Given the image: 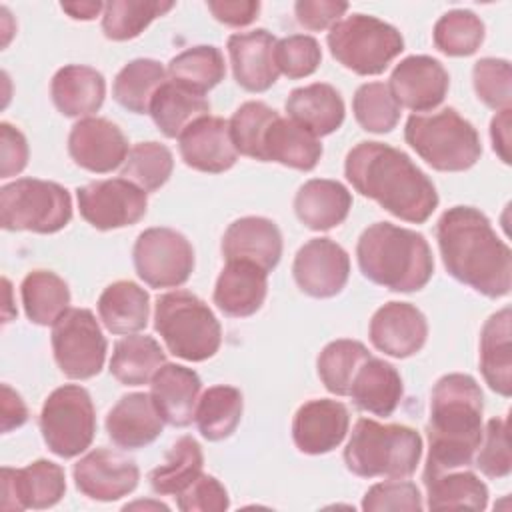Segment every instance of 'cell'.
<instances>
[{
    "label": "cell",
    "mask_w": 512,
    "mask_h": 512,
    "mask_svg": "<svg viewBox=\"0 0 512 512\" xmlns=\"http://www.w3.org/2000/svg\"><path fill=\"white\" fill-rule=\"evenodd\" d=\"M0 420H2V432L20 428L28 420V408H26L22 396L16 390H12L8 384H2Z\"/></svg>",
    "instance_id": "cell-56"
},
{
    "label": "cell",
    "mask_w": 512,
    "mask_h": 512,
    "mask_svg": "<svg viewBox=\"0 0 512 512\" xmlns=\"http://www.w3.org/2000/svg\"><path fill=\"white\" fill-rule=\"evenodd\" d=\"M0 176L10 178L20 174L28 164V142L24 134L8 122L0 124Z\"/></svg>",
    "instance_id": "cell-54"
},
{
    "label": "cell",
    "mask_w": 512,
    "mask_h": 512,
    "mask_svg": "<svg viewBox=\"0 0 512 512\" xmlns=\"http://www.w3.org/2000/svg\"><path fill=\"white\" fill-rule=\"evenodd\" d=\"M164 420L146 392L122 396L106 416L108 438L122 450H138L162 434Z\"/></svg>",
    "instance_id": "cell-24"
},
{
    "label": "cell",
    "mask_w": 512,
    "mask_h": 512,
    "mask_svg": "<svg viewBox=\"0 0 512 512\" xmlns=\"http://www.w3.org/2000/svg\"><path fill=\"white\" fill-rule=\"evenodd\" d=\"M360 272L392 292L422 290L434 272V258L426 238L390 222L370 224L358 238Z\"/></svg>",
    "instance_id": "cell-4"
},
{
    "label": "cell",
    "mask_w": 512,
    "mask_h": 512,
    "mask_svg": "<svg viewBox=\"0 0 512 512\" xmlns=\"http://www.w3.org/2000/svg\"><path fill=\"white\" fill-rule=\"evenodd\" d=\"M24 312L38 326H54L70 308L68 284L50 270H32L20 286Z\"/></svg>",
    "instance_id": "cell-37"
},
{
    "label": "cell",
    "mask_w": 512,
    "mask_h": 512,
    "mask_svg": "<svg viewBox=\"0 0 512 512\" xmlns=\"http://www.w3.org/2000/svg\"><path fill=\"white\" fill-rule=\"evenodd\" d=\"M510 112V108L500 110L490 122L492 148L504 164H510Z\"/></svg>",
    "instance_id": "cell-57"
},
{
    "label": "cell",
    "mask_w": 512,
    "mask_h": 512,
    "mask_svg": "<svg viewBox=\"0 0 512 512\" xmlns=\"http://www.w3.org/2000/svg\"><path fill=\"white\" fill-rule=\"evenodd\" d=\"M98 314L112 334H136L148 324L150 296L132 280L112 282L98 298Z\"/></svg>",
    "instance_id": "cell-33"
},
{
    "label": "cell",
    "mask_w": 512,
    "mask_h": 512,
    "mask_svg": "<svg viewBox=\"0 0 512 512\" xmlns=\"http://www.w3.org/2000/svg\"><path fill=\"white\" fill-rule=\"evenodd\" d=\"M76 488L98 502H112L134 492L140 480L136 462L120 452L96 448L74 464Z\"/></svg>",
    "instance_id": "cell-16"
},
{
    "label": "cell",
    "mask_w": 512,
    "mask_h": 512,
    "mask_svg": "<svg viewBox=\"0 0 512 512\" xmlns=\"http://www.w3.org/2000/svg\"><path fill=\"white\" fill-rule=\"evenodd\" d=\"M150 396L170 426L184 428L192 424L200 400V376L182 364H164L152 378Z\"/></svg>",
    "instance_id": "cell-26"
},
{
    "label": "cell",
    "mask_w": 512,
    "mask_h": 512,
    "mask_svg": "<svg viewBox=\"0 0 512 512\" xmlns=\"http://www.w3.org/2000/svg\"><path fill=\"white\" fill-rule=\"evenodd\" d=\"M376 350L392 358H408L420 352L428 338L426 316L408 302H388L378 308L368 328Z\"/></svg>",
    "instance_id": "cell-20"
},
{
    "label": "cell",
    "mask_w": 512,
    "mask_h": 512,
    "mask_svg": "<svg viewBox=\"0 0 512 512\" xmlns=\"http://www.w3.org/2000/svg\"><path fill=\"white\" fill-rule=\"evenodd\" d=\"M40 432L60 458H74L90 448L96 434V410L86 388L64 384L44 402L40 412Z\"/></svg>",
    "instance_id": "cell-10"
},
{
    "label": "cell",
    "mask_w": 512,
    "mask_h": 512,
    "mask_svg": "<svg viewBox=\"0 0 512 512\" xmlns=\"http://www.w3.org/2000/svg\"><path fill=\"white\" fill-rule=\"evenodd\" d=\"M404 138L428 166L440 172H464L482 156L476 128L454 108L412 114L406 120Z\"/></svg>",
    "instance_id": "cell-7"
},
{
    "label": "cell",
    "mask_w": 512,
    "mask_h": 512,
    "mask_svg": "<svg viewBox=\"0 0 512 512\" xmlns=\"http://www.w3.org/2000/svg\"><path fill=\"white\" fill-rule=\"evenodd\" d=\"M442 262L452 278L486 298H502L512 288V252L490 220L472 206L448 208L436 224Z\"/></svg>",
    "instance_id": "cell-1"
},
{
    "label": "cell",
    "mask_w": 512,
    "mask_h": 512,
    "mask_svg": "<svg viewBox=\"0 0 512 512\" xmlns=\"http://www.w3.org/2000/svg\"><path fill=\"white\" fill-rule=\"evenodd\" d=\"M2 510H44L58 504L66 492L64 468L36 460L24 468H2Z\"/></svg>",
    "instance_id": "cell-15"
},
{
    "label": "cell",
    "mask_w": 512,
    "mask_h": 512,
    "mask_svg": "<svg viewBox=\"0 0 512 512\" xmlns=\"http://www.w3.org/2000/svg\"><path fill=\"white\" fill-rule=\"evenodd\" d=\"M174 8L162 0H112L104 4L102 32L108 40L124 42L140 36L150 22Z\"/></svg>",
    "instance_id": "cell-42"
},
{
    "label": "cell",
    "mask_w": 512,
    "mask_h": 512,
    "mask_svg": "<svg viewBox=\"0 0 512 512\" xmlns=\"http://www.w3.org/2000/svg\"><path fill=\"white\" fill-rule=\"evenodd\" d=\"M404 394L398 370L382 358H366L358 368L348 396L362 412L374 416H392Z\"/></svg>",
    "instance_id": "cell-30"
},
{
    "label": "cell",
    "mask_w": 512,
    "mask_h": 512,
    "mask_svg": "<svg viewBox=\"0 0 512 512\" xmlns=\"http://www.w3.org/2000/svg\"><path fill=\"white\" fill-rule=\"evenodd\" d=\"M154 328L170 354L204 362L212 358L222 342V328L204 300L188 290H174L158 296Z\"/></svg>",
    "instance_id": "cell-6"
},
{
    "label": "cell",
    "mask_w": 512,
    "mask_h": 512,
    "mask_svg": "<svg viewBox=\"0 0 512 512\" xmlns=\"http://www.w3.org/2000/svg\"><path fill=\"white\" fill-rule=\"evenodd\" d=\"M68 152L80 168L94 174H106L124 164L130 150L124 132L114 122L88 116L72 126Z\"/></svg>",
    "instance_id": "cell-18"
},
{
    "label": "cell",
    "mask_w": 512,
    "mask_h": 512,
    "mask_svg": "<svg viewBox=\"0 0 512 512\" xmlns=\"http://www.w3.org/2000/svg\"><path fill=\"white\" fill-rule=\"evenodd\" d=\"M322 50L314 36L292 34L276 42L278 72L296 80L314 74L320 66Z\"/></svg>",
    "instance_id": "cell-49"
},
{
    "label": "cell",
    "mask_w": 512,
    "mask_h": 512,
    "mask_svg": "<svg viewBox=\"0 0 512 512\" xmlns=\"http://www.w3.org/2000/svg\"><path fill=\"white\" fill-rule=\"evenodd\" d=\"M242 408V392L234 386L218 384L200 396L194 420L206 440L218 442L236 432L242 418Z\"/></svg>",
    "instance_id": "cell-39"
},
{
    "label": "cell",
    "mask_w": 512,
    "mask_h": 512,
    "mask_svg": "<svg viewBox=\"0 0 512 512\" xmlns=\"http://www.w3.org/2000/svg\"><path fill=\"white\" fill-rule=\"evenodd\" d=\"M372 354L358 340H334L326 344L316 360L318 376L324 388L336 396H348L358 368Z\"/></svg>",
    "instance_id": "cell-43"
},
{
    "label": "cell",
    "mask_w": 512,
    "mask_h": 512,
    "mask_svg": "<svg viewBox=\"0 0 512 512\" xmlns=\"http://www.w3.org/2000/svg\"><path fill=\"white\" fill-rule=\"evenodd\" d=\"M276 116L278 112L264 102H244L228 120L236 152L262 162V140Z\"/></svg>",
    "instance_id": "cell-47"
},
{
    "label": "cell",
    "mask_w": 512,
    "mask_h": 512,
    "mask_svg": "<svg viewBox=\"0 0 512 512\" xmlns=\"http://www.w3.org/2000/svg\"><path fill=\"white\" fill-rule=\"evenodd\" d=\"M322 156V144L308 130L280 114L270 122L262 140V162H278L282 166L310 172Z\"/></svg>",
    "instance_id": "cell-31"
},
{
    "label": "cell",
    "mask_w": 512,
    "mask_h": 512,
    "mask_svg": "<svg viewBox=\"0 0 512 512\" xmlns=\"http://www.w3.org/2000/svg\"><path fill=\"white\" fill-rule=\"evenodd\" d=\"M106 348L100 324L88 308H70L52 326L54 360L70 380H88L100 374Z\"/></svg>",
    "instance_id": "cell-11"
},
{
    "label": "cell",
    "mask_w": 512,
    "mask_h": 512,
    "mask_svg": "<svg viewBox=\"0 0 512 512\" xmlns=\"http://www.w3.org/2000/svg\"><path fill=\"white\" fill-rule=\"evenodd\" d=\"M72 220L70 192L48 180L18 178L0 188V224L4 230L54 234Z\"/></svg>",
    "instance_id": "cell-9"
},
{
    "label": "cell",
    "mask_w": 512,
    "mask_h": 512,
    "mask_svg": "<svg viewBox=\"0 0 512 512\" xmlns=\"http://www.w3.org/2000/svg\"><path fill=\"white\" fill-rule=\"evenodd\" d=\"M174 170L172 152L160 142H138L130 148L120 176L144 192L162 188Z\"/></svg>",
    "instance_id": "cell-44"
},
{
    "label": "cell",
    "mask_w": 512,
    "mask_h": 512,
    "mask_svg": "<svg viewBox=\"0 0 512 512\" xmlns=\"http://www.w3.org/2000/svg\"><path fill=\"white\" fill-rule=\"evenodd\" d=\"M50 96L64 116L88 118L104 104L106 80L92 66L68 64L54 74Z\"/></svg>",
    "instance_id": "cell-29"
},
{
    "label": "cell",
    "mask_w": 512,
    "mask_h": 512,
    "mask_svg": "<svg viewBox=\"0 0 512 512\" xmlns=\"http://www.w3.org/2000/svg\"><path fill=\"white\" fill-rule=\"evenodd\" d=\"M176 504L182 512H224L230 506V498L218 478L202 472L176 494Z\"/></svg>",
    "instance_id": "cell-52"
},
{
    "label": "cell",
    "mask_w": 512,
    "mask_h": 512,
    "mask_svg": "<svg viewBox=\"0 0 512 512\" xmlns=\"http://www.w3.org/2000/svg\"><path fill=\"white\" fill-rule=\"evenodd\" d=\"M422 456V436L402 424L358 418L344 448L346 468L360 478H408Z\"/></svg>",
    "instance_id": "cell-5"
},
{
    "label": "cell",
    "mask_w": 512,
    "mask_h": 512,
    "mask_svg": "<svg viewBox=\"0 0 512 512\" xmlns=\"http://www.w3.org/2000/svg\"><path fill=\"white\" fill-rule=\"evenodd\" d=\"M348 10L346 2L332 0H298L294 4V14L300 26L306 30H326L340 22V16Z\"/></svg>",
    "instance_id": "cell-53"
},
{
    "label": "cell",
    "mask_w": 512,
    "mask_h": 512,
    "mask_svg": "<svg viewBox=\"0 0 512 512\" xmlns=\"http://www.w3.org/2000/svg\"><path fill=\"white\" fill-rule=\"evenodd\" d=\"M132 260L136 274L150 288H178L194 270V248L172 228H148L138 234Z\"/></svg>",
    "instance_id": "cell-12"
},
{
    "label": "cell",
    "mask_w": 512,
    "mask_h": 512,
    "mask_svg": "<svg viewBox=\"0 0 512 512\" xmlns=\"http://www.w3.org/2000/svg\"><path fill=\"white\" fill-rule=\"evenodd\" d=\"M510 308L494 312L482 326L480 334V370L496 394H512V346H510Z\"/></svg>",
    "instance_id": "cell-32"
},
{
    "label": "cell",
    "mask_w": 512,
    "mask_h": 512,
    "mask_svg": "<svg viewBox=\"0 0 512 512\" xmlns=\"http://www.w3.org/2000/svg\"><path fill=\"white\" fill-rule=\"evenodd\" d=\"M482 412L484 396L472 376L452 372L434 384L424 474L472 466L484 432Z\"/></svg>",
    "instance_id": "cell-3"
},
{
    "label": "cell",
    "mask_w": 512,
    "mask_h": 512,
    "mask_svg": "<svg viewBox=\"0 0 512 512\" xmlns=\"http://www.w3.org/2000/svg\"><path fill=\"white\" fill-rule=\"evenodd\" d=\"M484 22L472 10H450L434 24V46L446 56H472L484 42Z\"/></svg>",
    "instance_id": "cell-45"
},
{
    "label": "cell",
    "mask_w": 512,
    "mask_h": 512,
    "mask_svg": "<svg viewBox=\"0 0 512 512\" xmlns=\"http://www.w3.org/2000/svg\"><path fill=\"white\" fill-rule=\"evenodd\" d=\"M292 274L298 288L312 298H332L350 276L348 252L330 238H312L294 256Z\"/></svg>",
    "instance_id": "cell-14"
},
{
    "label": "cell",
    "mask_w": 512,
    "mask_h": 512,
    "mask_svg": "<svg viewBox=\"0 0 512 512\" xmlns=\"http://www.w3.org/2000/svg\"><path fill=\"white\" fill-rule=\"evenodd\" d=\"M326 42L332 58L360 76L382 74L404 50L402 34L392 24L368 14H352L336 22Z\"/></svg>",
    "instance_id": "cell-8"
},
{
    "label": "cell",
    "mask_w": 512,
    "mask_h": 512,
    "mask_svg": "<svg viewBox=\"0 0 512 512\" xmlns=\"http://www.w3.org/2000/svg\"><path fill=\"white\" fill-rule=\"evenodd\" d=\"M388 88L400 108L428 112L440 106L450 88V76L442 62L432 56H408L396 64Z\"/></svg>",
    "instance_id": "cell-17"
},
{
    "label": "cell",
    "mask_w": 512,
    "mask_h": 512,
    "mask_svg": "<svg viewBox=\"0 0 512 512\" xmlns=\"http://www.w3.org/2000/svg\"><path fill=\"white\" fill-rule=\"evenodd\" d=\"M178 150L186 166L208 174L226 172L238 160L228 120L210 114L178 136Z\"/></svg>",
    "instance_id": "cell-21"
},
{
    "label": "cell",
    "mask_w": 512,
    "mask_h": 512,
    "mask_svg": "<svg viewBox=\"0 0 512 512\" xmlns=\"http://www.w3.org/2000/svg\"><path fill=\"white\" fill-rule=\"evenodd\" d=\"M422 480L430 510H484L488 506L486 484L466 468L424 474Z\"/></svg>",
    "instance_id": "cell-34"
},
{
    "label": "cell",
    "mask_w": 512,
    "mask_h": 512,
    "mask_svg": "<svg viewBox=\"0 0 512 512\" xmlns=\"http://www.w3.org/2000/svg\"><path fill=\"white\" fill-rule=\"evenodd\" d=\"M164 364V350L152 336L126 334L114 344L110 374L124 386H142L152 382Z\"/></svg>",
    "instance_id": "cell-36"
},
{
    "label": "cell",
    "mask_w": 512,
    "mask_h": 512,
    "mask_svg": "<svg viewBox=\"0 0 512 512\" xmlns=\"http://www.w3.org/2000/svg\"><path fill=\"white\" fill-rule=\"evenodd\" d=\"M472 84L478 100L492 110L512 104V68L504 58H480L472 68Z\"/></svg>",
    "instance_id": "cell-48"
},
{
    "label": "cell",
    "mask_w": 512,
    "mask_h": 512,
    "mask_svg": "<svg viewBox=\"0 0 512 512\" xmlns=\"http://www.w3.org/2000/svg\"><path fill=\"white\" fill-rule=\"evenodd\" d=\"M166 72L172 82L198 96H204L224 80L226 64L222 52L216 46L200 44L176 54L168 62Z\"/></svg>",
    "instance_id": "cell-40"
},
{
    "label": "cell",
    "mask_w": 512,
    "mask_h": 512,
    "mask_svg": "<svg viewBox=\"0 0 512 512\" xmlns=\"http://www.w3.org/2000/svg\"><path fill=\"white\" fill-rule=\"evenodd\" d=\"M344 174L356 192L404 222L422 224L438 208V192L432 180L408 154L388 144H356L346 154Z\"/></svg>",
    "instance_id": "cell-2"
},
{
    "label": "cell",
    "mask_w": 512,
    "mask_h": 512,
    "mask_svg": "<svg viewBox=\"0 0 512 512\" xmlns=\"http://www.w3.org/2000/svg\"><path fill=\"white\" fill-rule=\"evenodd\" d=\"M476 466L488 478H506L512 470L506 418H490L482 432Z\"/></svg>",
    "instance_id": "cell-50"
},
{
    "label": "cell",
    "mask_w": 512,
    "mask_h": 512,
    "mask_svg": "<svg viewBox=\"0 0 512 512\" xmlns=\"http://www.w3.org/2000/svg\"><path fill=\"white\" fill-rule=\"evenodd\" d=\"M276 38L264 30L238 32L228 38L234 80L248 92H266L278 80Z\"/></svg>",
    "instance_id": "cell-22"
},
{
    "label": "cell",
    "mask_w": 512,
    "mask_h": 512,
    "mask_svg": "<svg viewBox=\"0 0 512 512\" xmlns=\"http://www.w3.org/2000/svg\"><path fill=\"white\" fill-rule=\"evenodd\" d=\"M168 72L158 60L136 58L130 60L114 78L112 96L114 100L134 114L150 112L152 98L158 88L166 82Z\"/></svg>",
    "instance_id": "cell-38"
},
{
    "label": "cell",
    "mask_w": 512,
    "mask_h": 512,
    "mask_svg": "<svg viewBox=\"0 0 512 512\" xmlns=\"http://www.w3.org/2000/svg\"><path fill=\"white\" fill-rule=\"evenodd\" d=\"M80 216L96 230H116L140 222L148 208L146 192L124 178L96 180L76 190Z\"/></svg>",
    "instance_id": "cell-13"
},
{
    "label": "cell",
    "mask_w": 512,
    "mask_h": 512,
    "mask_svg": "<svg viewBox=\"0 0 512 512\" xmlns=\"http://www.w3.org/2000/svg\"><path fill=\"white\" fill-rule=\"evenodd\" d=\"M222 256L226 262L244 260L272 272L282 256L280 228L262 216L238 218L222 236Z\"/></svg>",
    "instance_id": "cell-23"
},
{
    "label": "cell",
    "mask_w": 512,
    "mask_h": 512,
    "mask_svg": "<svg viewBox=\"0 0 512 512\" xmlns=\"http://www.w3.org/2000/svg\"><path fill=\"white\" fill-rule=\"evenodd\" d=\"M348 426L350 414L342 402L314 398L296 410L292 420V440L300 452L320 456L342 444Z\"/></svg>",
    "instance_id": "cell-19"
},
{
    "label": "cell",
    "mask_w": 512,
    "mask_h": 512,
    "mask_svg": "<svg viewBox=\"0 0 512 512\" xmlns=\"http://www.w3.org/2000/svg\"><path fill=\"white\" fill-rule=\"evenodd\" d=\"M268 292V272L244 260H230L214 286V304L230 318L256 314Z\"/></svg>",
    "instance_id": "cell-25"
},
{
    "label": "cell",
    "mask_w": 512,
    "mask_h": 512,
    "mask_svg": "<svg viewBox=\"0 0 512 512\" xmlns=\"http://www.w3.org/2000/svg\"><path fill=\"white\" fill-rule=\"evenodd\" d=\"M288 118L308 130L312 136H328L336 132L346 116V106L340 92L326 84L314 82L294 88L286 98Z\"/></svg>",
    "instance_id": "cell-27"
},
{
    "label": "cell",
    "mask_w": 512,
    "mask_h": 512,
    "mask_svg": "<svg viewBox=\"0 0 512 512\" xmlns=\"http://www.w3.org/2000/svg\"><path fill=\"white\" fill-rule=\"evenodd\" d=\"M424 508L422 494L416 484L402 478L390 482H378L368 488L362 498V510L366 512H418Z\"/></svg>",
    "instance_id": "cell-51"
},
{
    "label": "cell",
    "mask_w": 512,
    "mask_h": 512,
    "mask_svg": "<svg viewBox=\"0 0 512 512\" xmlns=\"http://www.w3.org/2000/svg\"><path fill=\"white\" fill-rule=\"evenodd\" d=\"M352 208V194L336 180L312 178L304 182L294 196L298 220L316 232L340 226Z\"/></svg>",
    "instance_id": "cell-28"
},
{
    "label": "cell",
    "mask_w": 512,
    "mask_h": 512,
    "mask_svg": "<svg viewBox=\"0 0 512 512\" xmlns=\"http://www.w3.org/2000/svg\"><path fill=\"white\" fill-rule=\"evenodd\" d=\"M210 104L204 96H198L180 84L166 80L150 104V116L156 128L166 138H178L196 120L208 116Z\"/></svg>",
    "instance_id": "cell-35"
},
{
    "label": "cell",
    "mask_w": 512,
    "mask_h": 512,
    "mask_svg": "<svg viewBox=\"0 0 512 512\" xmlns=\"http://www.w3.org/2000/svg\"><path fill=\"white\" fill-rule=\"evenodd\" d=\"M60 8L74 20H94L100 12H104L102 2H62Z\"/></svg>",
    "instance_id": "cell-58"
},
{
    "label": "cell",
    "mask_w": 512,
    "mask_h": 512,
    "mask_svg": "<svg viewBox=\"0 0 512 512\" xmlns=\"http://www.w3.org/2000/svg\"><path fill=\"white\" fill-rule=\"evenodd\" d=\"M352 110L356 122L372 134L392 132L400 120V104L384 82L362 84L354 94Z\"/></svg>",
    "instance_id": "cell-46"
},
{
    "label": "cell",
    "mask_w": 512,
    "mask_h": 512,
    "mask_svg": "<svg viewBox=\"0 0 512 512\" xmlns=\"http://www.w3.org/2000/svg\"><path fill=\"white\" fill-rule=\"evenodd\" d=\"M202 466L204 454L200 444L192 436H182L172 444L166 462L148 474V480L156 494L176 496L202 474Z\"/></svg>",
    "instance_id": "cell-41"
},
{
    "label": "cell",
    "mask_w": 512,
    "mask_h": 512,
    "mask_svg": "<svg viewBox=\"0 0 512 512\" xmlns=\"http://www.w3.org/2000/svg\"><path fill=\"white\" fill-rule=\"evenodd\" d=\"M206 6L218 22L234 28L252 24L260 12L258 0H210Z\"/></svg>",
    "instance_id": "cell-55"
}]
</instances>
